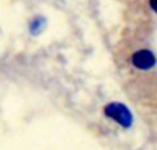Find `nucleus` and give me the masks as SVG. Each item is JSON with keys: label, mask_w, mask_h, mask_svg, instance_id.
Wrapping results in <instances>:
<instances>
[{"label": "nucleus", "mask_w": 157, "mask_h": 150, "mask_svg": "<svg viewBox=\"0 0 157 150\" xmlns=\"http://www.w3.org/2000/svg\"><path fill=\"white\" fill-rule=\"evenodd\" d=\"M105 114L108 117L113 118L114 121L120 124L123 127H130L131 123H132V116H131V112L121 103H117V102H113V103H109L108 106L105 107Z\"/></svg>", "instance_id": "1"}, {"label": "nucleus", "mask_w": 157, "mask_h": 150, "mask_svg": "<svg viewBox=\"0 0 157 150\" xmlns=\"http://www.w3.org/2000/svg\"><path fill=\"white\" fill-rule=\"evenodd\" d=\"M156 57L149 50H141L132 55V65L141 70H149L155 66Z\"/></svg>", "instance_id": "2"}, {"label": "nucleus", "mask_w": 157, "mask_h": 150, "mask_svg": "<svg viewBox=\"0 0 157 150\" xmlns=\"http://www.w3.org/2000/svg\"><path fill=\"white\" fill-rule=\"evenodd\" d=\"M44 25H46V21H44L43 18L33 19L32 24H30V32H32L33 35H37V33L41 32V29L44 28Z\"/></svg>", "instance_id": "3"}, {"label": "nucleus", "mask_w": 157, "mask_h": 150, "mask_svg": "<svg viewBox=\"0 0 157 150\" xmlns=\"http://www.w3.org/2000/svg\"><path fill=\"white\" fill-rule=\"evenodd\" d=\"M150 7L153 8V11H155V13H157V0H150Z\"/></svg>", "instance_id": "4"}]
</instances>
